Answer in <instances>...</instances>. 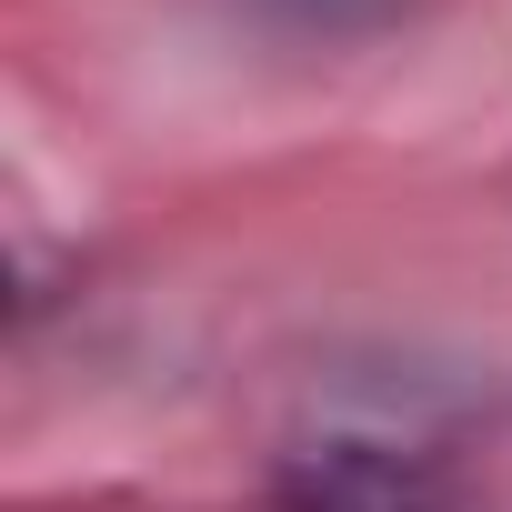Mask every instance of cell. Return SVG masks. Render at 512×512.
Masks as SVG:
<instances>
[{
    "label": "cell",
    "mask_w": 512,
    "mask_h": 512,
    "mask_svg": "<svg viewBox=\"0 0 512 512\" xmlns=\"http://www.w3.org/2000/svg\"><path fill=\"white\" fill-rule=\"evenodd\" d=\"M292 512H432V492H422L412 472L372 462V452H322V462L302 472Z\"/></svg>",
    "instance_id": "1"
},
{
    "label": "cell",
    "mask_w": 512,
    "mask_h": 512,
    "mask_svg": "<svg viewBox=\"0 0 512 512\" xmlns=\"http://www.w3.org/2000/svg\"><path fill=\"white\" fill-rule=\"evenodd\" d=\"M262 11H282L292 31H382V21H402L412 11V0H262Z\"/></svg>",
    "instance_id": "2"
}]
</instances>
